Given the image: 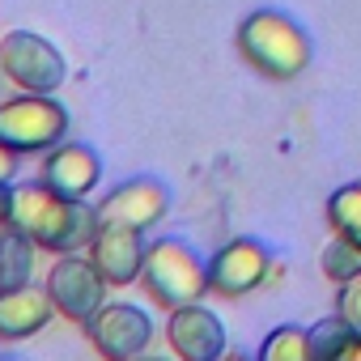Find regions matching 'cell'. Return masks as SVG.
Returning <instances> with one entry per match:
<instances>
[{"mask_svg":"<svg viewBox=\"0 0 361 361\" xmlns=\"http://www.w3.org/2000/svg\"><path fill=\"white\" fill-rule=\"evenodd\" d=\"M9 230H22L47 255L85 251L98 234V204L77 200V196H60L43 178L39 183H13Z\"/></svg>","mask_w":361,"mask_h":361,"instance_id":"cell-1","label":"cell"},{"mask_svg":"<svg viewBox=\"0 0 361 361\" xmlns=\"http://www.w3.org/2000/svg\"><path fill=\"white\" fill-rule=\"evenodd\" d=\"M234 47L247 60V68H255L264 81H298L314 60V43H310L306 26L293 22L285 9L247 13L238 22Z\"/></svg>","mask_w":361,"mask_h":361,"instance_id":"cell-2","label":"cell"},{"mask_svg":"<svg viewBox=\"0 0 361 361\" xmlns=\"http://www.w3.org/2000/svg\"><path fill=\"white\" fill-rule=\"evenodd\" d=\"M140 289L149 293L153 306H161L166 314L200 302L209 293V259L188 243V238H153L145 247V268H140Z\"/></svg>","mask_w":361,"mask_h":361,"instance_id":"cell-3","label":"cell"},{"mask_svg":"<svg viewBox=\"0 0 361 361\" xmlns=\"http://www.w3.org/2000/svg\"><path fill=\"white\" fill-rule=\"evenodd\" d=\"M68 106L56 98V94H13L0 102V140H5L13 153L22 157H35V153H47L56 149L64 136H68Z\"/></svg>","mask_w":361,"mask_h":361,"instance_id":"cell-4","label":"cell"},{"mask_svg":"<svg viewBox=\"0 0 361 361\" xmlns=\"http://www.w3.org/2000/svg\"><path fill=\"white\" fill-rule=\"evenodd\" d=\"M0 73L18 90L56 94L68 77V64H64V51L51 39H43L35 30H9L0 39Z\"/></svg>","mask_w":361,"mask_h":361,"instance_id":"cell-5","label":"cell"},{"mask_svg":"<svg viewBox=\"0 0 361 361\" xmlns=\"http://www.w3.org/2000/svg\"><path fill=\"white\" fill-rule=\"evenodd\" d=\"M43 285H47V293L56 302V314H64L68 323H90L106 306V289H111L106 276L94 268V259L81 255V251L56 255Z\"/></svg>","mask_w":361,"mask_h":361,"instance_id":"cell-6","label":"cell"},{"mask_svg":"<svg viewBox=\"0 0 361 361\" xmlns=\"http://www.w3.org/2000/svg\"><path fill=\"white\" fill-rule=\"evenodd\" d=\"M272 268H276V259H272L268 243H259L251 234L230 238L209 255V293L247 298V293H255L259 285L272 281Z\"/></svg>","mask_w":361,"mask_h":361,"instance_id":"cell-7","label":"cell"},{"mask_svg":"<svg viewBox=\"0 0 361 361\" xmlns=\"http://www.w3.org/2000/svg\"><path fill=\"white\" fill-rule=\"evenodd\" d=\"M85 340L94 344L98 357L106 361H128V357H140L149 344H153V319L145 306L136 302H106L90 323H81Z\"/></svg>","mask_w":361,"mask_h":361,"instance_id":"cell-8","label":"cell"},{"mask_svg":"<svg viewBox=\"0 0 361 361\" xmlns=\"http://www.w3.org/2000/svg\"><path fill=\"white\" fill-rule=\"evenodd\" d=\"M170 213V188L153 174H136L115 183L98 200V226H123V230H153Z\"/></svg>","mask_w":361,"mask_h":361,"instance_id":"cell-9","label":"cell"},{"mask_svg":"<svg viewBox=\"0 0 361 361\" xmlns=\"http://www.w3.org/2000/svg\"><path fill=\"white\" fill-rule=\"evenodd\" d=\"M166 344H170L174 357H183V361H217L226 353V323L204 302H188V306L170 310Z\"/></svg>","mask_w":361,"mask_h":361,"instance_id":"cell-10","label":"cell"},{"mask_svg":"<svg viewBox=\"0 0 361 361\" xmlns=\"http://www.w3.org/2000/svg\"><path fill=\"white\" fill-rule=\"evenodd\" d=\"M39 178L47 188H56L60 196L90 200V192L102 183V157L85 140H60L56 149L43 153V174Z\"/></svg>","mask_w":361,"mask_h":361,"instance_id":"cell-11","label":"cell"},{"mask_svg":"<svg viewBox=\"0 0 361 361\" xmlns=\"http://www.w3.org/2000/svg\"><path fill=\"white\" fill-rule=\"evenodd\" d=\"M145 234L140 230H123V226H98L94 243L85 247V255L94 259V268L106 276L111 289L136 285L140 268H145Z\"/></svg>","mask_w":361,"mask_h":361,"instance_id":"cell-12","label":"cell"},{"mask_svg":"<svg viewBox=\"0 0 361 361\" xmlns=\"http://www.w3.org/2000/svg\"><path fill=\"white\" fill-rule=\"evenodd\" d=\"M56 314V302L47 285H18V289H0V344H18L39 336Z\"/></svg>","mask_w":361,"mask_h":361,"instance_id":"cell-13","label":"cell"},{"mask_svg":"<svg viewBox=\"0 0 361 361\" xmlns=\"http://www.w3.org/2000/svg\"><path fill=\"white\" fill-rule=\"evenodd\" d=\"M310 340H314V357L319 361H361V331L340 310L319 319L310 327Z\"/></svg>","mask_w":361,"mask_h":361,"instance_id":"cell-14","label":"cell"},{"mask_svg":"<svg viewBox=\"0 0 361 361\" xmlns=\"http://www.w3.org/2000/svg\"><path fill=\"white\" fill-rule=\"evenodd\" d=\"M35 255L39 243L26 238L22 230H0V289H18L35 281Z\"/></svg>","mask_w":361,"mask_h":361,"instance_id":"cell-15","label":"cell"},{"mask_svg":"<svg viewBox=\"0 0 361 361\" xmlns=\"http://www.w3.org/2000/svg\"><path fill=\"white\" fill-rule=\"evenodd\" d=\"M327 226H331V238H348L361 247V183H344L327 196Z\"/></svg>","mask_w":361,"mask_h":361,"instance_id":"cell-16","label":"cell"},{"mask_svg":"<svg viewBox=\"0 0 361 361\" xmlns=\"http://www.w3.org/2000/svg\"><path fill=\"white\" fill-rule=\"evenodd\" d=\"M310 357H314V340L298 323L272 327L264 336V344H259V361H310Z\"/></svg>","mask_w":361,"mask_h":361,"instance_id":"cell-17","label":"cell"},{"mask_svg":"<svg viewBox=\"0 0 361 361\" xmlns=\"http://www.w3.org/2000/svg\"><path fill=\"white\" fill-rule=\"evenodd\" d=\"M323 276L331 285H344V281L361 276V247L348 243V238H331L327 251H323Z\"/></svg>","mask_w":361,"mask_h":361,"instance_id":"cell-18","label":"cell"},{"mask_svg":"<svg viewBox=\"0 0 361 361\" xmlns=\"http://www.w3.org/2000/svg\"><path fill=\"white\" fill-rule=\"evenodd\" d=\"M336 310L361 331V276H353V281L340 285V293H336Z\"/></svg>","mask_w":361,"mask_h":361,"instance_id":"cell-19","label":"cell"},{"mask_svg":"<svg viewBox=\"0 0 361 361\" xmlns=\"http://www.w3.org/2000/svg\"><path fill=\"white\" fill-rule=\"evenodd\" d=\"M9 209H13V183H0V230L9 226Z\"/></svg>","mask_w":361,"mask_h":361,"instance_id":"cell-20","label":"cell"}]
</instances>
